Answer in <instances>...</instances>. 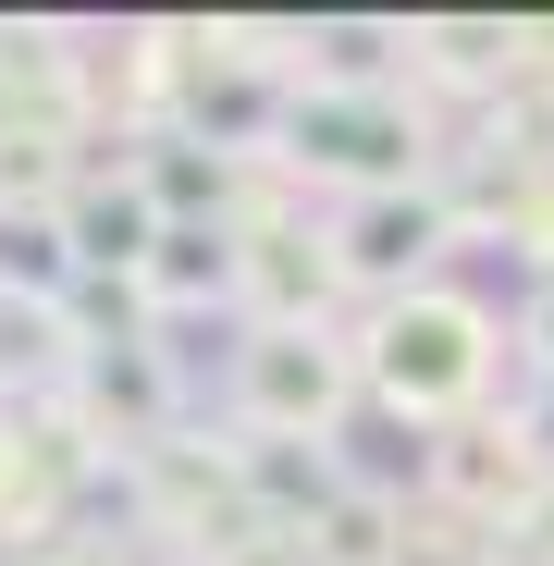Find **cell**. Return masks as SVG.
<instances>
[{"instance_id":"1","label":"cell","mask_w":554,"mask_h":566,"mask_svg":"<svg viewBox=\"0 0 554 566\" xmlns=\"http://www.w3.org/2000/svg\"><path fill=\"white\" fill-rule=\"evenodd\" d=\"M345 345H357V395H369V419H395V431L431 443V431H469V419L505 407L518 308H493L481 283L456 271V283H419V296H395V308H357Z\"/></svg>"},{"instance_id":"2","label":"cell","mask_w":554,"mask_h":566,"mask_svg":"<svg viewBox=\"0 0 554 566\" xmlns=\"http://www.w3.org/2000/svg\"><path fill=\"white\" fill-rule=\"evenodd\" d=\"M456 148V124L419 99V86H296L284 99V136H271V160H284L309 198H383V185H431Z\"/></svg>"},{"instance_id":"3","label":"cell","mask_w":554,"mask_h":566,"mask_svg":"<svg viewBox=\"0 0 554 566\" xmlns=\"http://www.w3.org/2000/svg\"><path fill=\"white\" fill-rule=\"evenodd\" d=\"M357 345L345 333H222V395L210 419L234 443H345L357 419Z\"/></svg>"},{"instance_id":"4","label":"cell","mask_w":554,"mask_h":566,"mask_svg":"<svg viewBox=\"0 0 554 566\" xmlns=\"http://www.w3.org/2000/svg\"><path fill=\"white\" fill-rule=\"evenodd\" d=\"M321 234H333V271H345L357 308H395L419 283H456V259H469V222H456L443 172L431 185H383V198H333Z\"/></svg>"},{"instance_id":"5","label":"cell","mask_w":554,"mask_h":566,"mask_svg":"<svg viewBox=\"0 0 554 566\" xmlns=\"http://www.w3.org/2000/svg\"><path fill=\"white\" fill-rule=\"evenodd\" d=\"M419 505L469 517L481 542H518V530L554 505V468H542V443L518 431V407H493V419H469V431H431V443H419Z\"/></svg>"},{"instance_id":"6","label":"cell","mask_w":554,"mask_h":566,"mask_svg":"<svg viewBox=\"0 0 554 566\" xmlns=\"http://www.w3.org/2000/svg\"><path fill=\"white\" fill-rule=\"evenodd\" d=\"M62 234H74L86 283H136V271H148V247H160L173 222H160V198H148V172L112 148V160H86V172H74V198H62Z\"/></svg>"},{"instance_id":"7","label":"cell","mask_w":554,"mask_h":566,"mask_svg":"<svg viewBox=\"0 0 554 566\" xmlns=\"http://www.w3.org/2000/svg\"><path fill=\"white\" fill-rule=\"evenodd\" d=\"M136 308H148V333H198V321H222L234 333V222H173L160 247H148V271H136Z\"/></svg>"},{"instance_id":"8","label":"cell","mask_w":554,"mask_h":566,"mask_svg":"<svg viewBox=\"0 0 554 566\" xmlns=\"http://www.w3.org/2000/svg\"><path fill=\"white\" fill-rule=\"evenodd\" d=\"M124 160L148 172L160 222H234L247 185H259V160H234V148H210V136H148V148H124Z\"/></svg>"},{"instance_id":"9","label":"cell","mask_w":554,"mask_h":566,"mask_svg":"<svg viewBox=\"0 0 554 566\" xmlns=\"http://www.w3.org/2000/svg\"><path fill=\"white\" fill-rule=\"evenodd\" d=\"M74 296H86V259H74L62 210H0V308L74 321Z\"/></svg>"},{"instance_id":"10","label":"cell","mask_w":554,"mask_h":566,"mask_svg":"<svg viewBox=\"0 0 554 566\" xmlns=\"http://www.w3.org/2000/svg\"><path fill=\"white\" fill-rule=\"evenodd\" d=\"M518 382H554V271L518 283Z\"/></svg>"}]
</instances>
